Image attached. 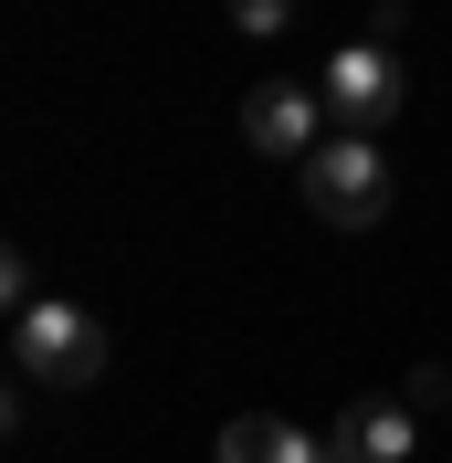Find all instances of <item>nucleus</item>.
<instances>
[{"mask_svg":"<svg viewBox=\"0 0 452 463\" xmlns=\"http://www.w3.org/2000/svg\"><path fill=\"white\" fill-rule=\"evenodd\" d=\"M326 116H337V137H379V127H390L400 116V95H410V74H400V43H337V53H326Z\"/></svg>","mask_w":452,"mask_h":463,"instance_id":"obj_2","label":"nucleus"},{"mask_svg":"<svg viewBox=\"0 0 452 463\" xmlns=\"http://www.w3.org/2000/svg\"><path fill=\"white\" fill-rule=\"evenodd\" d=\"M315 463H358V453H347V442H337V432H326V442H315Z\"/></svg>","mask_w":452,"mask_h":463,"instance_id":"obj_10","label":"nucleus"},{"mask_svg":"<svg viewBox=\"0 0 452 463\" xmlns=\"http://www.w3.org/2000/svg\"><path fill=\"white\" fill-rule=\"evenodd\" d=\"M337 442H347L358 463H410L421 421H410V401H400V390H368V401H347V411H337Z\"/></svg>","mask_w":452,"mask_h":463,"instance_id":"obj_5","label":"nucleus"},{"mask_svg":"<svg viewBox=\"0 0 452 463\" xmlns=\"http://www.w3.org/2000/svg\"><path fill=\"white\" fill-rule=\"evenodd\" d=\"M22 379H53V390H95L106 379V326L85 317V306H63V295H42V306H22Z\"/></svg>","mask_w":452,"mask_h":463,"instance_id":"obj_3","label":"nucleus"},{"mask_svg":"<svg viewBox=\"0 0 452 463\" xmlns=\"http://www.w3.org/2000/svg\"><path fill=\"white\" fill-rule=\"evenodd\" d=\"M242 137L263 147V158H315V85H253L242 95Z\"/></svg>","mask_w":452,"mask_h":463,"instance_id":"obj_4","label":"nucleus"},{"mask_svg":"<svg viewBox=\"0 0 452 463\" xmlns=\"http://www.w3.org/2000/svg\"><path fill=\"white\" fill-rule=\"evenodd\" d=\"M0 295H11V306H42V295H32V253H22V242L0 253Z\"/></svg>","mask_w":452,"mask_h":463,"instance_id":"obj_9","label":"nucleus"},{"mask_svg":"<svg viewBox=\"0 0 452 463\" xmlns=\"http://www.w3.org/2000/svg\"><path fill=\"white\" fill-rule=\"evenodd\" d=\"M400 401H410V411H452V369H442V358L400 369Z\"/></svg>","mask_w":452,"mask_h":463,"instance_id":"obj_7","label":"nucleus"},{"mask_svg":"<svg viewBox=\"0 0 452 463\" xmlns=\"http://www.w3.org/2000/svg\"><path fill=\"white\" fill-rule=\"evenodd\" d=\"M306 201H315V222H337V232L390 222V201H400L390 147H379V137H326V147L306 158Z\"/></svg>","mask_w":452,"mask_h":463,"instance_id":"obj_1","label":"nucleus"},{"mask_svg":"<svg viewBox=\"0 0 452 463\" xmlns=\"http://www.w3.org/2000/svg\"><path fill=\"white\" fill-rule=\"evenodd\" d=\"M284 22H295V0H231V32H253V43H274Z\"/></svg>","mask_w":452,"mask_h":463,"instance_id":"obj_8","label":"nucleus"},{"mask_svg":"<svg viewBox=\"0 0 452 463\" xmlns=\"http://www.w3.org/2000/svg\"><path fill=\"white\" fill-rule=\"evenodd\" d=\"M221 463H315V442L274 411H231L221 421Z\"/></svg>","mask_w":452,"mask_h":463,"instance_id":"obj_6","label":"nucleus"}]
</instances>
